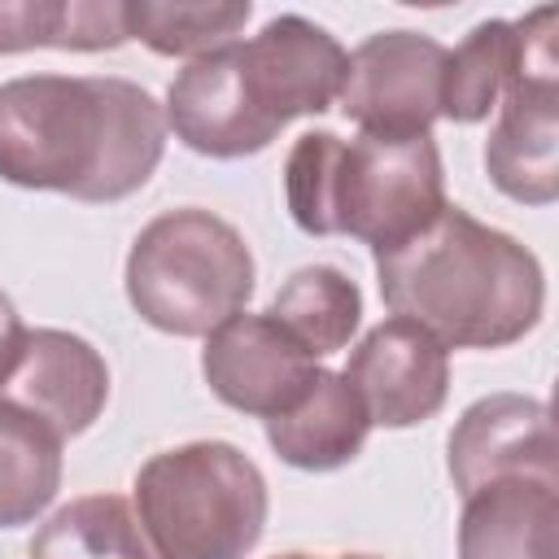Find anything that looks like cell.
Listing matches in <instances>:
<instances>
[{"mask_svg":"<svg viewBox=\"0 0 559 559\" xmlns=\"http://www.w3.org/2000/svg\"><path fill=\"white\" fill-rule=\"evenodd\" d=\"M166 148L162 105L114 74H26L0 83V179L74 201H122Z\"/></svg>","mask_w":559,"mask_h":559,"instance_id":"6da1fadb","label":"cell"},{"mask_svg":"<svg viewBox=\"0 0 559 559\" xmlns=\"http://www.w3.org/2000/svg\"><path fill=\"white\" fill-rule=\"evenodd\" d=\"M380 297L454 349H502L528 336L546 306L542 262L507 231L445 205L424 231L376 253Z\"/></svg>","mask_w":559,"mask_h":559,"instance_id":"7a4b0ae2","label":"cell"},{"mask_svg":"<svg viewBox=\"0 0 559 559\" xmlns=\"http://www.w3.org/2000/svg\"><path fill=\"white\" fill-rule=\"evenodd\" d=\"M288 214L306 236H354L376 253L424 231L450 201L432 131L354 135L306 131L284 162Z\"/></svg>","mask_w":559,"mask_h":559,"instance_id":"3957f363","label":"cell"},{"mask_svg":"<svg viewBox=\"0 0 559 559\" xmlns=\"http://www.w3.org/2000/svg\"><path fill=\"white\" fill-rule=\"evenodd\" d=\"M153 559H245L266 528V480L231 441H188L135 472Z\"/></svg>","mask_w":559,"mask_h":559,"instance_id":"277c9868","label":"cell"},{"mask_svg":"<svg viewBox=\"0 0 559 559\" xmlns=\"http://www.w3.org/2000/svg\"><path fill=\"white\" fill-rule=\"evenodd\" d=\"M249 293L253 253L245 236L201 205L157 214L127 253L135 314L170 336H210L245 310Z\"/></svg>","mask_w":559,"mask_h":559,"instance_id":"5b68a950","label":"cell"},{"mask_svg":"<svg viewBox=\"0 0 559 559\" xmlns=\"http://www.w3.org/2000/svg\"><path fill=\"white\" fill-rule=\"evenodd\" d=\"M493 188L524 205L559 197V9L537 4L511 22V66L485 144Z\"/></svg>","mask_w":559,"mask_h":559,"instance_id":"8992f818","label":"cell"},{"mask_svg":"<svg viewBox=\"0 0 559 559\" xmlns=\"http://www.w3.org/2000/svg\"><path fill=\"white\" fill-rule=\"evenodd\" d=\"M445 48L419 31H380L349 52L341 114L362 135H428L441 118Z\"/></svg>","mask_w":559,"mask_h":559,"instance_id":"52a82bcc","label":"cell"},{"mask_svg":"<svg viewBox=\"0 0 559 559\" xmlns=\"http://www.w3.org/2000/svg\"><path fill=\"white\" fill-rule=\"evenodd\" d=\"M236 66L253 109L284 131L293 118L323 114L341 100L349 52L323 26L280 13L253 39H236Z\"/></svg>","mask_w":559,"mask_h":559,"instance_id":"ba28073f","label":"cell"},{"mask_svg":"<svg viewBox=\"0 0 559 559\" xmlns=\"http://www.w3.org/2000/svg\"><path fill=\"white\" fill-rule=\"evenodd\" d=\"M450 480L463 498L493 480L559 485V441L546 402L524 393L472 402L450 432Z\"/></svg>","mask_w":559,"mask_h":559,"instance_id":"9c48e42d","label":"cell"},{"mask_svg":"<svg viewBox=\"0 0 559 559\" xmlns=\"http://www.w3.org/2000/svg\"><path fill=\"white\" fill-rule=\"evenodd\" d=\"M314 354L293 341L271 314H231L205 336L201 376L210 393L245 415L288 411L314 380Z\"/></svg>","mask_w":559,"mask_h":559,"instance_id":"30bf717a","label":"cell"},{"mask_svg":"<svg viewBox=\"0 0 559 559\" xmlns=\"http://www.w3.org/2000/svg\"><path fill=\"white\" fill-rule=\"evenodd\" d=\"M341 376L354 384L371 424L411 428L445 406L450 354L432 332L393 314L354 345L349 367Z\"/></svg>","mask_w":559,"mask_h":559,"instance_id":"8fae6325","label":"cell"},{"mask_svg":"<svg viewBox=\"0 0 559 559\" xmlns=\"http://www.w3.org/2000/svg\"><path fill=\"white\" fill-rule=\"evenodd\" d=\"M0 397L44 419L66 441V437L87 432L100 419L105 397H109V367L74 332L26 328L22 358L0 384Z\"/></svg>","mask_w":559,"mask_h":559,"instance_id":"7c38bea8","label":"cell"},{"mask_svg":"<svg viewBox=\"0 0 559 559\" xmlns=\"http://www.w3.org/2000/svg\"><path fill=\"white\" fill-rule=\"evenodd\" d=\"M166 122L175 135L205 157H245L266 148L280 131L253 109L240 66H236V39L188 61L170 92H166Z\"/></svg>","mask_w":559,"mask_h":559,"instance_id":"4fadbf2b","label":"cell"},{"mask_svg":"<svg viewBox=\"0 0 559 559\" xmlns=\"http://www.w3.org/2000/svg\"><path fill=\"white\" fill-rule=\"evenodd\" d=\"M459 559H559V485L493 480L467 493Z\"/></svg>","mask_w":559,"mask_h":559,"instance_id":"5bb4252c","label":"cell"},{"mask_svg":"<svg viewBox=\"0 0 559 559\" xmlns=\"http://www.w3.org/2000/svg\"><path fill=\"white\" fill-rule=\"evenodd\" d=\"M371 419L354 393V384L341 371H314L306 393L266 419V441L271 450L301 472H332L358 459L367 445Z\"/></svg>","mask_w":559,"mask_h":559,"instance_id":"9a60e30c","label":"cell"},{"mask_svg":"<svg viewBox=\"0 0 559 559\" xmlns=\"http://www.w3.org/2000/svg\"><path fill=\"white\" fill-rule=\"evenodd\" d=\"M127 39L118 0H0V52H100Z\"/></svg>","mask_w":559,"mask_h":559,"instance_id":"2e32d148","label":"cell"},{"mask_svg":"<svg viewBox=\"0 0 559 559\" xmlns=\"http://www.w3.org/2000/svg\"><path fill=\"white\" fill-rule=\"evenodd\" d=\"M61 485V437L0 397V528L31 524Z\"/></svg>","mask_w":559,"mask_h":559,"instance_id":"e0dca14e","label":"cell"},{"mask_svg":"<svg viewBox=\"0 0 559 559\" xmlns=\"http://www.w3.org/2000/svg\"><path fill=\"white\" fill-rule=\"evenodd\" d=\"M293 341H301L314 358H328L349 345L362 319V293L358 284L336 266H301L288 275V284L275 293L266 310Z\"/></svg>","mask_w":559,"mask_h":559,"instance_id":"ac0fdd59","label":"cell"},{"mask_svg":"<svg viewBox=\"0 0 559 559\" xmlns=\"http://www.w3.org/2000/svg\"><path fill=\"white\" fill-rule=\"evenodd\" d=\"M31 559H153V550L127 498L87 493L31 537Z\"/></svg>","mask_w":559,"mask_h":559,"instance_id":"d6986e66","label":"cell"},{"mask_svg":"<svg viewBox=\"0 0 559 559\" xmlns=\"http://www.w3.org/2000/svg\"><path fill=\"white\" fill-rule=\"evenodd\" d=\"M253 4H122L127 17V39L148 44L162 57H205L223 44L236 39V31L249 22Z\"/></svg>","mask_w":559,"mask_h":559,"instance_id":"ffe728a7","label":"cell"},{"mask_svg":"<svg viewBox=\"0 0 559 559\" xmlns=\"http://www.w3.org/2000/svg\"><path fill=\"white\" fill-rule=\"evenodd\" d=\"M511 66V22L489 17L472 26V35L445 52L441 70V118L450 122H480L502 96Z\"/></svg>","mask_w":559,"mask_h":559,"instance_id":"44dd1931","label":"cell"},{"mask_svg":"<svg viewBox=\"0 0 559 559\" xmlns=\"http://www.w3.org/2000/svg\"><path fill=\"white\" fill-rule=\"evenodd\" d=\"M22 345H26V323H22L17 306L9 301V293H0V384H4L9 371L17 367Z\"/></svg>","mask_w":559,"mask_h":559,"instance_id":"7402d4cb","label":"cell"},{"mask_svg":"<svg viewBox=\"0 0 559 559\" xmlns=\"http://www.w3.org/2000/svg\"><path fill=\"white\" fill-rule=\"evenodd\" d=\"M336 559H376V555H336Z\"/></svg>","mask_w":559,"mask_h":559,"instance_id":"603a6c76","label":"cell"},{"mask_svg":"<svg viewBox=\"0 0 559 559\" xmlns=\"http://www.w3.org/2000/svg\"><path fill=\"white\" fill-rule=\"evenodd\" d=\"M280 559H314V555H280Z\"/></svg>","mask_w":559,"mask_h":559,"instance_id":"cb8c5ba5","label":"cell"}]
</instances>
